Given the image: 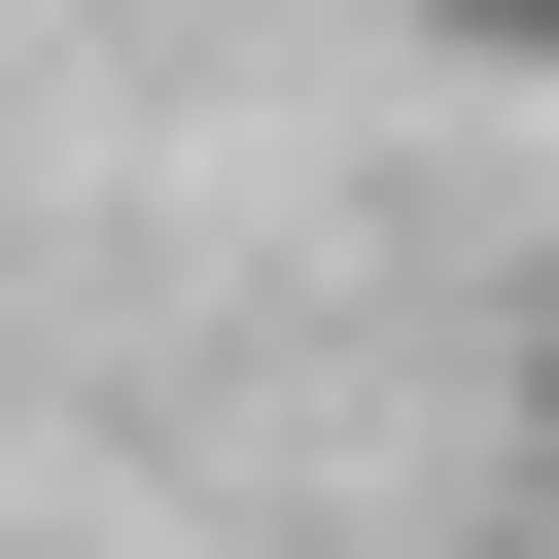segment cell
Masks as SVG:
<instances>
[{
  "instance_id": "2",
  "label": "cell",
  "mask_w": 559,
  "mask_h": 559,
  "mask_svg": "<svg viewBox=\"0 0 559 559\" xmlns=\"http://www.w3.org/2000/svg\"><path fill=\"white\" fill-rule=\"evenodd\" d=\"M524 489H559V384H524Z\"/></svg>"
},
{
  "instance_id": "1",
  "label": "cell",
  "mask_w": 559,
  "mask_h": 559,
  "mask_svg": "<svg viewBox=\"0 0 559 559\" xmlns=\"http://www.w3.org/2000/svg\"><path fill=\"white\" fill-rule=\"evenodd\" d=\"M454 35H489V70H559V0H454Z\"/></svg>"
}]
</instances>
